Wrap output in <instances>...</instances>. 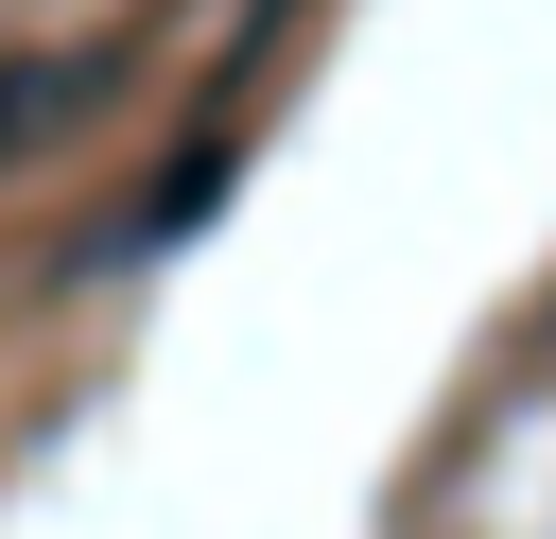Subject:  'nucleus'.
<instances>
[{
  "label": "nucleus",
  "instance_id": "1",
  "mask_svg": "<svg viewBox=\"0 0 556 539\" xmlns=\"http://www.w3.org/2000/svg\"><path fill=\"white\" fill-rule=\"evenodd\" d=\"M226 174H243V122H208V139H174V156L139 174V209L104 226V261H156V243H191V226L226 209Z\"/></svg>",
  "mask_w": 556,
  "mask_h": 539
},
{
  "label": "nucleus",
  "instance_id": "2",
  "mask_svg": "<svg viewBox=\"0 0 556 539\" xmlns=\"http://www.w3.org/2000/svg\"><path fill=\"white\" fill-rule=\"evenodd\" d=\"M70 104H104V52H87V70H70V52H0V156H17V139H52Z\"/></svg>",
  "mask_w": 556,
  "mask_h": 539
}]
</instances>
